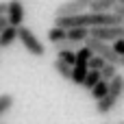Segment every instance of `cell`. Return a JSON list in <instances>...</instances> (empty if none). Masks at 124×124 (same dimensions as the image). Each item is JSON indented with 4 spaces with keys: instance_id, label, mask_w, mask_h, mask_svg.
I'll return each instance as SVG.
<instances>
[{
    "instance_id": "cell-1",
    "label": "cell",
    "mask_w": 124,
    "mask_h": 124,
    "mask_svg": "<svg viewBox=\"0 0 124 124\" xmlns=\"http://www.w3.org/2000/svg\"><path fill=\"white\" fill-rule=\"evenodd\" d=\"M83 44H85V48H89V52H92V54L100 57L105 63H111V65H118V68L124 63V59H122V57H118V54L111 50V46H109V44H105V41H98V39L87 37Z\"/></svg>"
},
{
    "instance_id": "cell-2",
    "label": "cell",
    "mask_w": 124,
    "mask_h": 124,
    "mask_svg": "<svg viewBox=\"0 0 124 124\" xmlns=\"http://www.w3.org/2000/svg\"><path fill=\"white\" fill-rule=\"evenodd\" d=\"M17 39H20V44L26 48V52H31L33 57H44V54H46V46L37 39V35H35L31 28L17 26Z\"/></svg>"
},
{
    "instance_id": "cell-3",
    "label": "cell",
    "mask_w": 124,
    "mask_h": 124,
    "mask_svg": "<svg viewBox=\"0 0 124 124\" xmlns=\"http://www.w3.org/2000/svg\"><path fill=\"white\" fill-rule=\"evenodd\" d=\"M89 37L109 44L124 37V26H96V28H89Z\"/></svg>"
},
{
    "instance_id": "cell-4",
    "label": "cell",
    "mask_w": 124,
    "mask_h": 124,
    "mask_svg": "<svg viewBox=\"0 0 124 124\" xmlns=\"http://www.w3.org/2000/svg\"><path fill=\"white\" fill-rule=\"evenodd\" d=\"M94 0H68L63 4L57 7L54 11V17H63V15H78V13H87L89 4Z\"/></svg>"
},
{
    "instance_id": "cell-5",
    "label": "cell",
    "mask_w": 124,
    "mask_h": 124,
    "mask_svg": "<svg viewBox=\"0 0 124 124\" xmlns=\"http://www.w3.org/2000/svg\"><path fill=\"white\" fill-rule=\"evenodd\" d=\"M4 17L9 22V26H13V28L22 26V22H24V4L20 0H9L7 2V15Z\"/></svg>"
},
{
    "instance_id": "cell-6",
    "label": "cell",
    "mask_w": 124,
    "mask_h": 124,
    "mask_svg": "<svg viewBox=\"0 0 124 124\" xmlns=\"http://www.w3.org/2000/svg\"><path fill=\"white\" fill-rule=\"evenodd\" d=\"M111 98H116V100H120L124 94V78L120 76V74H116L111 81H109V92H107Z\"/></svg>"
},
{
    "instance_id": "cell-7",
    "label": "cell",
    "mask_w": 124,
    "mask_h": 124,
    "mask_svg": "<svg viewBox=\"0 0 124 124\" xmlns=\"http://www.w3.org/2000/svg\"><path fill=\"white\" fill-rule=\"evenodd\" d=\"M116 105H118V100H116V98H111V96L107 94L105 98L96 100V111H98L100 116H107V113H111V111L116 109Z\"/></svg>"
},
{
    "instance_id": "cell-8",
    "label": "cell",
    "mask_w": 124,
    "mask_h": 124,
    "mask_svg": "<svg viewBox=\"0 0 124 124\" xmlns=\"http://www.w3.org/2000/svg\"><path fill=\"white\" fill-rule=\"evenodd\" d=\"M87 37H89V28H68L65 31V39L74 44H83Z\"/></svg>"
},
{
    "instance_id": "cell-9",
    "label": "cell",
    "mask_w": 124,
    "mask_h": 124,
    "mask_svg": "<svg viewBox=\"0 0 124 124\" xmlns=\"http://www.w3.org/2000/svg\"><path fill=\"white\" fill-rule=\"evenodd\" d=\"M15 39H17V28L7 26V28L0 33V50H2V48H9V46H11Z\"/></svg>"
},
{
    "instance_id": "cell-10",
    "label": "cell",
    "mask_w": 124,
    "mask_h": 124,
    "mask_svg": "<svg viewBox=\"0 0 124 124\" xmlns=\"http://www.w3.org/2000/svg\"><path fill=\"white\" fill-rule=\"evenodd\" d=\"M113 4H116L113 0H94L89 4V13H111Z\"/></svg>"
},
{
    "instance_id": "cell-11",
    "label": "cell",
    "mask_w": 124,
    "mask_h": 124,
    "mask_svg": "<svg viewBox=\"0 0 124 124\" xmlns=\"http://www.w3.org/2000/svg\"><path fill=\"white\" fill-rule=\"evenodd\" d=\"M107 92H109V83H105V81H98V83L89 89V94H92V98H94V100L105 98V96H107Z\"/></svg>"
},
{
    "instance_id": "cell-12",
    "label": "cell",
    "mask_w": 124,
    "mask_h": 124,
    "mask_svg": "<svg viewBox=\"0 0 124 124\" xmlns=\"http://www.w3.org/2000/svg\"><path fill=\"white\" fill-rule=\"evenodd\" d=\"M100 81H105V83H109L116 74H118V65H111V63H105L102 68H100Z\"/></svg>"
},
{
    "instance_id": "cell-13",
    "label": "cell",
    "mask_w": 124,
    "mask_h": 124,
    "mask_svg": "<svg viewBox=\"0 0 124 124\" xmlns=\"http://www.w3.org/2000/svg\"><path fill=\"white\" fill-rule=\"evenodd\" d=\"M52 68L57 70V74H59L61 78H65V81H70V76H72V68H70V65H65L63 61H59V59H54V63H52Z\"/></svg>"
},
{
    "instance_id": "cell-14",
    "label": "cell",
    "mask_w": 124,
    "mask_h": 124,
    "mask_svg": "<svg viewBox=\"0 0 124 124\" xmlns=\"http://www.w3.org/2000/svg\"><path fill=\"white\" fill-rule=\"evenodd\" d=\"M46 37H48L50 44H57V41H63V39H65V31L59 28V26H52V28L46 33Z\"/></svg>"
},
{
    "instance_id": "cell-15",
    "label": "cell",
    "mask_w": 124,
    "mask_h": 124,
    "mask_svg": "<svg viewBox=\"0 0 124 124\" xmlns=\"http://www.w3.org/2000/svg\"><path fill=\"white\" fill-rule=\"evenodd\" d=\"M52 46H54L57 52H63V50H68V52H76V50L81 48V44H74V41H68V39L57 41V44H52Z\"/></svg>"
},
{
    "instance_id": "cell-16",
    "label": "cell",
    "mask_w": 124,
    "mask_h": 124,
    "mask_svg": "<svg viewBox=\"0 0 124 124\" xmlns=\"http://www.w3.org/2000/svg\"><path fill=\"white\" fill-rule=\"evenodd\" d=\"M98 81H100V74H98V72H94V70H89V72H87V76L83 78L81 87H85V89L89 92V89H92V87H94V85H96Z\"/></svg>"
},
{
    "instance_id": "cell-17",
    "label": "cell",
    "mask_w": 124,
    "mask_h": 124,
    "mask_svg": "<svg viewBox=\"0 0 124 124\" xmlns=\"http://www.w3.org/2000/svg\"><path fill=\"white\" fill-rule=\"evenodd\" d=\"M13 102H15V98L11 94H0V118H2V113H7L13 107Z\"/></svg>"
},
{
    "instance_id": "cell-18",
    "label": "cell",
    "mask_w": 124,
    "mask_h": 124,
    "mask_svg": "<svg viewBox=\"0 0 124 124\" xmlns=\"http://www.w3.org/2000/svg\"><path fill=\"white\" fill-rule=\"evenodd\" d=\"M57 54H59L57 59H59V61H63L65 65H70V68L74 65V52H68V50H63V52H57Z\"/></svg>"
},
{
    "instance_id": "cell-19",
    "label": "cell",
    "mask_w": 124,
    "mask_h": 124,
    "mask_svg": "<svg viewBox=\"0 0 124 124\" xmlns=\"http://www.w3.org/2000/svg\"><path fill=\"white\" fill-rule=\"evenodd\" d=\"M111 50H113L118 57H122V59H124V37H122V39H116V41H113Z\"/></svg>"
},
{
    "instance_id": "cell-20",
    "label": "cell",
    "mask_w": 124,
    "mask_h": 124,
    "mask_svg": "<svg viewBox=\"0 0 124 124\" xmlns=\"http://www.w3.org/2000/svg\"><path fill=\"white\" fill-rule=\"evenodd\" d=\"M7 26H9V22H7V17L2 15V17H0V33H2V31H4Z\"/></svg>"
},
{
    "instance_id": "cell-21",
    "label": "cell",
    "mask_w": 124,
    "mask_h": 124,
    "mask_svg": "<svg viewBox=\"0 0 124 124\" xmlns=\"http://www.w3.org/2000/svg\"><path fill=\"white\" fill-rule=\"evenodd\" d=\"M2 15H7V2H4V0L0 2V17H2Z\"/></svg>"
},
{
    "instance_id": "cell-22",
    "label": "cell",
    "mask_w": 124,
    "mask_h": 124,
    "mask_svg": "<svg viewBox=\"0 0 124 124\" xmlns=\"http://www.w3.org/2000/svg\"><path fill=\"white\" fill-rule=\"evenodd\" d=\"M113 2H120V4H124V0H113Z\"/></svg>"
},
{
    "instance_id": "cell-23",
    "label": "cell",
    "mask_w": 124,
    "mask_h": 124,
    "mask_svg": "<svg viewBox=\"0 0 124 124\" xmlns=\"http://www.w3.org/2000/svg\"><path fill=\"white\" fill-rule=\"evenodd\" d=\"M20 2H22V0H20Z\"/></svg>"
},
{
    "instance_id": "cell-24",
    "label": "cell",
    "mask_w": 124,
    "mask_h": 124,
    "mask_svg": "<svg viewBox=\"0 0 124 124\" xmlns=\"http://www.w3.org/2000/svg\"><path fill=\"white\" fill-rule=\"evenodd\" d=\"M105 124H107V122H105Z\"/></svg>"
},
{
    "instance_id": "cell-25",
    "label": "cell",
    "mask_w": 124,
    "mask_h": 124,
    "mask_svg": "<svg viewBox=\"0 0 124 124\" xmlns=\"http://www.w3.org/2000/svg\"><path fill=\"white\" fill-rule=\"evenodd\" d=\"M0 124H2V122H0Z\"/></svg>"
}]
</instances>
